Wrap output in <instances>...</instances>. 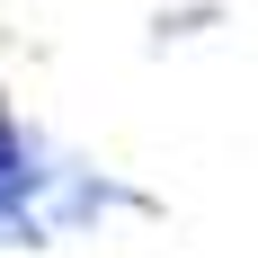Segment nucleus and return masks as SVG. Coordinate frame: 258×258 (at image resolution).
<instances>
[{"label":"nucleus","mask_w":258,"mask_h":258,"mask_svg":"<svg viewBox=\"0 0 258 258\" xmlns=\"http://www.w3.org/2000/svg\"><path fill=\"white\" fill-rule=\"evenodd\" d=\"M134 205H143L134 187H116L107 169H89L72 152H53L45 125H27L0 98V249H45V240L89 232V223L134 214Z\"/></svg>","instance_id":"1"}]
</instances>
